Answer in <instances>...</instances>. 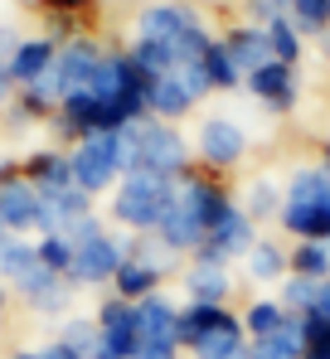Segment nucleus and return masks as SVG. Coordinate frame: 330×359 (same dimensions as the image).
Listing matches in <instances>:
<instances>
[{
  "instance_id": "nucleus-2",
  "label": "nucleus",
  "mask_w": 330,
  "mask_h": 359,
  "mask_svg": "<svg viewBox=\"0 0 330 359\" xmlns=\"http://www.w3.org/2000/svg\"><path fill=\"white\" fill-rule=\"evenodd\" d=\"M277 229L291 243H330V170L316 165H296L282 184V214Z\"/></svg>"
},
{
  "instance_id": "nucleus-16",
  "label": "nucleus",
  "mask_w": 330,
  "mask_h": 359,
  "mask_svg": "<svg viewBox=\"0 0 330 359\" xmlns=\"http://www.w3.org/2000/svg\"><path fill=\"white\" fill-rule=\"evenodd\" d=\"M223 49L233 54V63H238V73L248 78V73H258L263 63H272V44H268V29L263 25H233V29H223L219 34Z\"/></svg>"
},
{
  "instance_id": "nucleus-33",
  "label": "nucleus",
  "mask_w": 330,
  "mask_h": 359,
  "mask_svg": "<svg viewBox=\"0 0 330 359\" xmlns=\"http://www.w3.org/2000/svg\"><path fill=\"white\" fill-rule=\"evenodd\" d=\"M306 316H321V320H330V277L321 282V292H316V306H311Z\"/></svg>"
},
{
  "instance_id": "nucleus-18",
  "label": "nucleus",
  "mask_w": 330,
  "mask_h": 359,
  "mask_svg": "<svg viewBox=\"0 0 330 359\" xmlns=\"http://www.w3.org/2000/svg\"><path fill=\"white\" fill-rule=\"evenodd\" d=\"M243 277H248L253 287H282V282L291 277V267H286V243L258 238L253 252L243 257Z\"/></svg>"
},
{
  "instance_id": "nucleus-42",
  "label": "nucleus",
  "mask_w": 330,
  "mask_h": 359,
  "mask_svg": "<svg viewBox=\"0 0 330 359\" xmlns=\"http://www.w3.org/2000/svg\"><path fill=\"white\" fill-rule=\"evenodd\" d=\"M0 316H5V292H0Z\"/></svg>"
},
{
  "instance_id": "nucleus-20",
  "label": "nucleus",
  "mask_w": 330,
  "mask_h": 359,
  "mask_svg": "<svg viewBox=\"0 0 330 359\" xmlns=\"http://www.w3.org/2000/svg\"><path fill=\"white\" fill-rule=\"evenodd\" d=\"M161 272L156 267H146V262H136V257H126L121 267H117V277H112V297H121V301H146V297H156L161 292Z\"/></svg>"
},
{
  "instance_id": "nucleus-11",
  "label": "nucleus",
  "mask_w": 330,
  "mask_h": 359,
  "mask_svg": "<svg viewBox=\"0 0 330 359\" xmlns=\"http://www.w3.org/2000/svg\"><path fill=\"white\" fill-rule=\"evenodd\" d=\"M258 238H263V233H258V224L243 214V204H228L219 219H214V229H209V238H204L199 252H204V257H219V262H243Z\"/></svg>"
},
{
  "instance_id": "nucleus-41",
  "label": "nucleus",
  "mask_w": 330,
  "mask_h": 359,
  "mask_svg": "<svg viewBox=\"0 0 330 359\" xmlns=\"http://www.w3.org/2000/svg\"><path fill=\"white\" fill-rule=\"evenodd\" d=\"M321 165H326V170H330V141H326V146H321Z\"/></svg>"
},
{
  "instance_id": "nucleus-8",
  "label": "nucleus",
  "mask_w": 330,
  "mask_h": 359,
  "mask_svg": "<svg viewBox=\"0 0 330 359\" xmlns=\"http://www.w3.org/2000/svg\"><path fill=\"white\" fill-rule=\"evenodd\" d=\"M126 262V238L121 233H98V238H88L78 252H73V272H68V282L73 287H103L117 277V267Z\"/></svg>"
},
{
  "instance_id": "nucleus-19",
  "label": "nucleus",
  "mask_w": 330,
  "mask_h": 359,
  "mask_svg": "<svg viewBox=\"0 0 330 359\" xmlns=\"http://www.w3.org/2000/svg\"><path fill=\"white\" fill-rule=\"evenodd\" d=\"M20 165H25V180L34 189H73V165H68L63 151H34Z\"/></svg>"
},
{
  "instance_id": "nucleus-12",
  "label": "nucleus",
  "mask_w": 330,
  "mask_h": 359,
  "mask_svg": "<svg viewBox=\"0 0 330 359\" xmlns=\"http://www.w3.org/2000/svg\"><path fill=\"white\" fill-rule=\"evenodd\" d=\"M204 15L190 5V0H156L136 15V39H156V44H175L180 34L199 29Z\"/></svg>"
},
{
  "instance_id": "nucleus-36",
  "label": "nucleus",
  "mask_w": 330,
  "mask_h": 359,
  "mask_svg": "<svg viewBox=\"0 0 330 359\" xmlns=\"http://www.w3.org/2000/svg\"><path fill=\"white\" fill-rule=\"evenodd\" d=\"M39 359H78V355H73V350H63V345H58V340H54L49 350H39Z\"/></svg>"
},
{
  "instance_id": "nucleus-26",
  "label": "nucleus",
  "mask_w": 330,
  "mask_h": 359,
  "mask_svg": "<svg viewBox=\"0 0 330 359\" xmlns=\"http://www.w3.org/2000/svg\"><path fill=\"white\" fill-rule=\"evenodd\" d=\"M268 44H272V59L277 63H301V54H306V34L291 25V15H282V20H272L268 25Z\"/></svg>"
},
{
  "instance_id": "nucleus-37",
  "label": "nucleus",
  "mask_w": 330,
  "mask_h": 359,
  "mask_svg": "<svg viewBox=\"0 0 330 359\" xmlns=\"http://www.w3.org/2000/svg\"><path fill=\"white\" fill-rule=\"evenodd\" d=\"M10 88H15V83H10V68H5V63H0V107H5V102H10Z\"/></svg>"
},
{
  "instance_id": "nucleus-6",
  "label": "nucleus",
  "mask_w": 330,
  "mask_h": 359,
  "mask_svg": "<svg viewBox=\"0 0 330 359\" xmlns=\"http://www.w3.org/2000/svg\"><path fill=\"white\" fill-rule=\"evenodd\" d=\"M248 156V131L233 117H204L194 131V165L214 170V175H233Z\"/></svg>"
},
{
  "instance_id": "nucleus-9",
  "label": "nucleus",
  "mask_w": 330,
  "mask_h": 359,
  "mask_svg": "<svg viewBox=\"0 0 330 359\" xmlns=\"http://www.w3.org/2000/svg\"><path fill=\"white\" fill-rule=\"evenodd\" d=\"M180 287H185V301H209V306H233V292H238V277H233V262H219V257H204L194 252L180 272Z\"/></svg>"
},
{
  "instance_id": "nucleus-21",
  "label": "nucleus",
  "mask_w": 330,
  "mask_h": 359,
  "mask_svg": "<svg viewBox=\"0 0 330 359\" xmlns=\"http://www.w3.org/2000/svg\"><path fill=\"white\" fill-rule=\"evenodd\" d=\"M238 204H243V214L253 219V224H268L282 214V184L272 175H258L243 184V194H238Z\"/></svg>"
},
{
  "instance_id": "nucleus-32",
  "label": "nucleus",
  "mask_w": 330,
  "mask_h": 359,
  "mask_svg": "<svg viewBox=\"0 0 330 359\" xmlns=\"http://www.w3.org/2000/svg\"><path fill=\"white\" fill-rule=\"evenodd\" d=\"M180 355H185L180 345H146V350H141L136 359H180Z\"/></svg>"
},
{
  "instance_id": "nucleus-22",
  "label": "nucleus",
  "mask_w": 330,
  "mask_h": 359,
  "mask_svg": "<svg viewBox=\"0 0 330 359\" xmlns=\"http://www.w3.org/2000/svg\"><path fill=\"white\" fill-rule=\"evenodd\" d=\"M238 316H243L248 340H268V335H277V330H282V320H286L291 311H286L277 297H253L243 311H238Z\"/></svg>"
},
{
  "instance_id": "nucleus-3",
  "label": "nucleus",
  "mask_w": 330,
  "mask_h": 359,
  "mask_svg": "<svg viewBox=\"0 0 330 359\" xmlns=\"http://www.w3.org/2000/svg\"><path fill=\"white\" fill-rule=\"evenodd\" d=\"M126 131H131V141H136V170L161 175V180H185L194 170V141H190L180 126L141 117V121H131Z\"/></svg>"
},
{
  "instance_id": "nucleus-13",
  "label": "nucleus",
  "mask_w": 330,
  "mask_h": 359,
  "mask_svg": "<svg viewBox=\"0 0 330 359\" xmlns=\"http://www.w3.org/2000/svg\"><path fill=\"white\" fill-rule=\"evenodd\" d=\"M136 330H141V350L146 345H180V301H170L165 292L136 301Z\"/></svg>"
},
{
  "instance_id": "nucleus-15",
  "label": "nucleus",
  "mask_w": 330,
  "mask_h": 359,
  "mask_svg": "<svg viewBox=\"0 0 330 359\" xmlns=\"http://www.w3.org/2000/svg\"><path fill=\"white\" fill-rule=\"evenodd\" d=\"M248 345H253V340H248V330H243V316L228 311L219 325H209L185 355L190 359H238V355H248Z\"/></svg>"
},
{
  "instance_id": "nucleus-34",
  "label": "nucleus",
  "mask_w": 330,
  "mask_h": 359,
  "mask_svg": "<svg viewBox=\"0 0 330 359\" xmlns=\"http://www.w3.org/2000/svg\"><path fill=\"white\" fill-rule=\"evenodd\" d=\"M44 5H49L54 15H78V10H88L93 0H44Z\"/></svg>"
},
{
  "instance_id": "nucleus-40",
  "label": "nucleus",
  "mask_w": 330,
  "mask_h": 359,
  "mask_svg": "<svg viewBox=\"0 0 330 359\" xmlns=\"http://www.w3.org/2000/svg\"><path fill=\"white\" fill-rule=\"evenodd\" d=\"M10 359H39V350H20V355H10Z\"/></svg>"
},
{
  "instance_id": "nucleus-28",
  "label": "nucleus",
  "mask_w": 330,
  "mask_h": 359,
  "mask_svg": "<svg viewBox=\"0 0 330 359\" xmlns=\"http://www.w3.org/2000/svg\"><path fill=\"white\" fill-rule=\"evenodd\" d=\"M58 345L73 350L78 359H93L98 355V316H73V320H63Z\"/></svg>"
},
{
  "instance_id": "nucleus-31",
  "label": "nucleus",
  "mask_w": 330,
  "mask_h": 359,
  "mask_svg": "<svg viewBox=\"0 0 330 359\" xmlns=\"http://www.w3.org/2000/svg\"><path fill=\"white\" fill-rule=\"evenodd\" d=\"M316 292H321V282H306V277H286L282 287H277V301L291 311V316H306L311 306H316Z\"/></svg>"
},
{
  "instance_id": "nucleus-14",
  "label": "nucleus",
  "mask_w": 330,
  "mask_h": 359,
  "mask_svg": "<svg viewBox=\"0 0 330 359\" xmlns=\"http://www.w3.org/2000/svg\"><path fill=\"white\" fill-rule=\"evenodd\" d=\"M39 209H44V199H39V189L25 175L0 184V229H5V233H29V229H39Z\"/></svg>"
},
{
  "instance_id": "nucleus-35",
  "label": "nucleus",
  "mask_w": 330,
  "mask_h": 359,
  "mask_svg": "<svg viewBox=\"0 0 330 359\" xmlns=\"http://www.w3.org/2000/svg\"><path fill=\"white\" fill-rule=\"evenodd\" d=\"M20 49V39H15V29H0V63H10V54Z\"/></svg>"
},
{
  "instance_id": "nucleus-23",
  "label": "nucleus",
  "mask_w": 330,
  "mask_h": 359,
  "mask_svg": "<svg viewBox=\"0 0 330 359\" xmlns=\"http://www.w3.org/2000/svg\"><path fill=\"white\" fill-rule=\"evenodd\" d=\"M126 257H136V262H146V267H156L161 277H175V272H185L180 267V252H170L156 233H131L126 238Z\"/></svg>"
},
{
  "instance_id": "nucleus-30",
  "label": "nucleus",
  "mask_w": 330,
  "mask_h": 359,
  "mask_svg": "<svg viewBox=\"0 0 330 359\" xmlns=\"http://www.w3.org/2000/svg\"><path fill=\"white\" fill-rule=\"evenodd\" d=\"M34 248H39V262H44L54 277H68V272H73V252H78V248L63 238V233H44Z\"/></svg>"
},
{
  "instance_id": "nucleus-10",
  "label": "nucleus",
  "mask_w": 330,
  "mask_h": 359,
  "mask_svg": "<svg viewBox=\"0 0 330 359\" xmlns=\"http://www.w3.org/2000/svg\"><path fill=\"white\" fill-rule=\"evenodd\" d=\"M243 88H248L272 117H286V112H296V102H301V68L272 59V63H263L258 73H248Z\"/></svg>"
},
{
  "instance_id": "nucleus-17",
  "label": "nucleus",
  "mask_w": 330,
  "mask_h": 359,
  "mask_svg": "<svg viewBox=\"0 0 330 359\" xmlns=\"http://www.w3.org/2000/svg\"><path fill=\"white\" fill-rule=\"evenodd\" d=\"M54 59H58V44L49 39V34H34V39H20V49L10 54V83L15 88H29V83H39L49 68H54Z\"/></svg>"
},
{
  "instance_id": "nucleus-1",
  "label": "nucleus",
  "mask_w": 330,
  "mask_h": 359,
  "mask_svg": "<svg viewBox=\"0 0 330 359\" xmlns=\"http://www.w3.org/2000/svg\"><path fill=\"white\" fill-rule=\"evenodd\" d=\"M228 204H238V189L228 184V175H214V170L194 165L185 180H175V199L165 209L156 238L170 252H180V257H194L204 248V238H209L214 219H219Z\"/></svg>"
},
{
  "instance_id": "nucleus-43",
  "label": "nucleus",
  "mask_w": 330,
  "mask_h": 359,
  "mask_svg": "<svg viewBox=\"0 0 330 359\" xmlns=\"http://www.w3.org/2000/svg\"><path fill=\"white\" fill-rule=\"evenodd\" d=\"M34 5H39V0H34Z\"/></svg>"
},
{
  "instance_id": "nucleus-4",
  "label": "nucleus",
  "mask_w": 330,
  "mask_h": 359,
  "mask_svg": "<svg viewBox=\"0 0 330 359\" xmlns=\"http://www.w3.org/2000/svg\"><path fill=\"white\" fill-rule=\"evenodd\" d=\"M175 199V180H161V175H146V170H131L121 175V184L112 189V219L131 233H156Z\"/></svg>"
},
{
  "instance_id": "nucleus-39",
  "label": "nucleus",
  "mask_w": 330,
  "mask_h": 359,
  "mask_svg": "<svg viewBox=\"0 0 330 359\" xmlns=\"http://www.w3.org/2000/svg\"><path fill=\"white\" fill-rule=\"evenodd\" d=\"M316 44H321V54H326V59H330V29H326V34H321V39H316Z\"/></svg>"
},
{
  "instance_id": "nucleus-7",
  "label": "nucleus",
  "mask_w": 330,
  "mask_h": 359,
  "mask_svg": "<svg viewBox=\"0 0 330 359\" xmlns=\"http://www.w3.org/2000/svg\"><path fill=\"white\" fill-rule=\"evenodd\" d=\"M141 330H136V306L121 297H107L98 306V355L93 359H136Z\"/></svg>"
},
{
  "instance_id": "nucleus-5",
  "label": "nucleus",
  "mask_w": 330,
  "mask_h": 359,
  "mask_svg": "<svg viewBox=\"0 0 330 359\" xmlns=\"http://www.w3.org/2000/svg\"><path fill=\"white\" fill-rule=\"evenodd\" d=\"M209 93H214V88H209L204 63H180V68H170L165 78H151V117L175 126L180 117H190Z\"/></svg>"
},
{
  "instance_id": "nucleus-29",
  "label": "nucleus",
  "mask_w": 330,
  "mask_h": 359,
  "mask_svg": "<svg viewBox=\"0 0 330 359\" xmlns=\"http://www.w3.org/2000/svg\"><path fill=\"white\" fill-rule=\"evenodd\" d=\"M291 25L306 34V39H321L330 29V0H291Z\"/></svg>"
},
{
  "instance_id": "nucleus-25",
  "label": "nucleus",
  "mask_w": 330,
  "mask_h": 359,
  "mask_svg": "<svg viewBox=\"0 0 330 359\" xmlns=\"http://www.w3.org/2000/svg\"><path fill=\"white\" fill-rule=\"evenodd\" d=\"M34 267H39V248H29L25 238H10V233L0 229V277H10V282L20 287Z\"/></svg>"
},
{
  "instance_id": "nucleus-27",
  "label": "nucleus",
  "mask_w": 330,
  "mask_h": 359,
  "mask_svg": "<svg viewBox=\"0 0 330 359\" xmlns=\"http://www.w3.org/2000/svg\"><path fill=\"white\" fill-rule=\"evenodd\" d=\"M204 73H209V88H214V93H233V88H243V73H238L233 54L223 49V39L209 44V54H204Z\"/></svg>"
},
{
  "instance_id": "nucleus-24",
  "label": "nucleus",
  "mask_w": 330,
  "mask_h": 359,
  "mask_svg": "<svg viewBox=\"0 0 330 359\" xmlns=\"http://www.w3.org/2000/svg\"><path fill=\"white\" fill-rule=\"evenodd\" d=\"M286 267H291V277L326 282L330 277V243H291L286 248Z\"/></svg>"
},
{
  "instance_id": "nucleus-38",
  "label": "nucleus",
  "mask_w": 330,
  "mask_h": 359,
  "mask_svg": "<svg viewBox=\"0 0 330 359\" xmlns=\"http://www.w3.org/2000/svg\"><path fill=\"white\" fill-rule=\"evenodd\" d=\"M306 359H330V345H316V350H306Z\"/></svg>"
}]
</instances>
